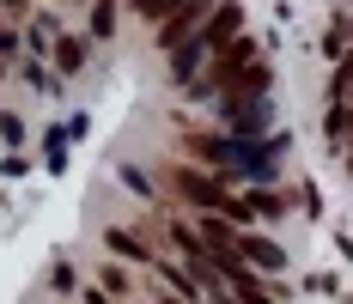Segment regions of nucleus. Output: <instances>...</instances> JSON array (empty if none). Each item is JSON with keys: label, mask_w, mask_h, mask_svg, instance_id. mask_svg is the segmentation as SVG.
Masks as SVG:
<instances>
[{"label": "nucleus", "mask_w": 353, "mask_h": 304, "mask_svg": "<svg viewBox=\"0 0 353 304\" xmlns=\"http://www.w3.org/2000/svg\"><path fill=\"white\" fill-rule=\"evenodd\" d=\"M201 304H238V298H232V292H225V286H219V274H213L208 286H201Z\"/></svg>", "instance_id": "obj_12"}, {"label": "nucleus", "mask_w": 353, "mask_h": 304, "mask_svg": "<svg viewBox=\"0 0 353 304\" xmlns=\"http://www.w3.org/2000/svg\"><path fill=\"white\" fill-rule=\"evenodd\" d=\"M134 6H141L146 19H152V25H159V19H165V12H171V6H183V0H134Z\"/></svg>", "instance_id": "obj_13"}, {"label": "nucleus", "mask_w": 353, "mask_h": 304, "mask_svg": "<svg viewBox=\"0 0 353 304\" xmlns=\"http://www.w3.org/2000/svg\"><path fill=\"white\" fill-rule=\"evenodd\" d=\"M232 256L250 262V268H262V274H281L286 268L281 243H268V237H256V232H238V237H232Z\"/></svg>", "instance_id": "obj_3"}, {"label": "nucleus", "mask_w": 353, "mask_h": 304, "mask_svg": "<svg viewBox=\"0 0 353 304\" xmlns=\"http://www.w3.org/2000/svg\"><path fill=\"white\" fill-rule=\"evenodd\" d=\"M55 61H61V73H79L85 68V37H61L55 43Z\"/></svg>", "instance_id": "obj_8"}, {"label": "nucleus", "mask_w": 353, "mask_h": 304, "mask_svg": "<svg viewBox=\"0 0 353 304\" xmlns=\"http://www.w3.org/2000/svg\"><path fill=\"white\" fill-rule=\"evenodd\" d=\"M104 243L116 250V256H128V262H152V243H141V237L128 232V225H110V232H104Z\"/></svg>", "instance_id": "obj_7"}, {"label": "nucleus", "mask_w": 353, "mask_h": 304, "mask_svg": "<svg viewBox=\"0 0 353 304\" xmlns=\"http://www.w3.org/2000/svg\"><path fill=\"white\" fill-rule=\"evenodd\" d=\"M85 304H110V292L104 286H85Z\"/></svg>", "instance_id": "obj_14"}, {"label": "nucleus", "mask_w": 353, "mask_h": 304, "mask_svg": "<svg viewBox=\"0 0 353 304\" xmlns=\"http://www.w3.org/2000/svg\"><path fill=\"white\" fill-rule=\"evenodd\" d=\"M12 49H19V43H12V37H6V31H0V55H12Z\"/></svg>", "instance_id": "obj_15"}, {"label": "nucleus", "mask_w": 353, "mask_h": 304, "mask_svg": "<svg viewBox=\"0 0 353 304\" xmlns=\"http://www.w3.org/2000/svg\"><path fill=\"white\" fill-rule=\"evenodd\" d=\"M152 274H159V280L171 286L176 298H201V280H195V274L183 268V262H165V256H152Z\"/></svg>", "instance_id": "obj_6"}, {"label": "nucleus", "mask_w": 353, "mask_h": 304, "mask_svg": "<svg viewBox=\"0 0 353 304\" xmlns=\"http://www.w3.org/2000/svg\"><path fill=\"white\" fill-rule=\"evenodd\" d=\"M201 19H208V0H183V6H171V12L159 19V49H176L183 37H195Z\"/></svg>", "instance_id": "obj_2"}, {"label": "nucleus", "mask_w": 353, "mask_h": 304, "mask_svg": "<svg viewBox=\"0 0 353 304\" xmlns=\"http://www.w3.org/2000/svg\"><path fill=\"white\" fill-rule=\"evenodd\" d=\"M0 6H12V12H19V6H25V0H0Z\"/></svg>", "instance_id": "obj_17"}, {"label": "nucleus", "mask_w": 353, "mask_h": 304, "mask_svg": "<svg viewBox=\"0 0 353 304\" xmlns=\"http://www.w3.org/2000/svg\"><path fill=\"white\" fill-rule=\"evenodd\" d=\"M98 286H104V292H134L128 268H110V262H104V274H98Z\"/></svg>", "instance_id": "obj_11"}, {"label": "nucleus", "mask_w": 353, "mask_h": 304, "mask_svg": "<svg viewBox=\"0 0 353 304\" xmlns=\"http://www.w3.org/2000/svg\"><path fill=\"white\" fill-rule=\"evenodd\" d=\"M92 37H116V0H98L92 6Z\"/></svg>", "instance_id": "obj_10"}, {"label": "nucleus", "mask_w": 353, "mask_h": 304, "mask_svg": "<svg viewBox=\"0 0 353 304\" xmlns=\"http://www.w3.org/2000/svg\"><path fill=\"white\" fill-rule=\"evenodd\" d=\"M165 183H171L189 207H201V213H213V207L225 201V183H219V176H201V170H189V165H171V170H165Z\"/></svg>", "instance_id": "obj_1"}, {"label": "nucleus", "mask_w": 353, "mask_h": 304, "mask_svg": "<svg viewBox=\"0 0 353 304\" xmlns=\"http://www.w3.org/2000/svg\"><path fill=\"white\" fill-rule=\"evenodd\" d=\"M329 103H347V110H353V61H341V68H335V85H329Z\"/></svg>", "instance_id": "obj_9"}, {"label": "nucleus", "mask_w": 353, "mask_h": 304, "mask_svg": "<svg viewBox=\"0 0 353 304\" xmlns=\"http://www.w3.org/2000/svg\"><path fill=\"white\" fill-rule=\"evenodd\" d=\"M225 110H232V122H238L244 134L268 128V116H274V103H268V98H225Z\"/></svg>", "instance_id": "obj_5"}, {"label": "nucleus", "mask_w": 353, "mask_h": 304, "mask_svg": "<svg viewBox=\"0 0 353 304\" xmlns=\"http://www.w3.org/2000/svg\"><path fill=\"white\" fill-rule=\"evenodd\" d=\"M238 25H244V12H238V6H232V0H219V6H213V19H201V49H219V43H232V37H238Z\"/></svg>", "instance_id": "obj_4"}, {"label": "nucleus", "mask_w": 353, "mask_h": 304, "mask_svg": "<svg viewBox=\"0 0 353 304\" xmlns=\"http://www.w3.org/2000/svg\"><path fill=\"white\" fill-rule=\"evenodd\" d=\"M159 304H201V298H176V292H171V298H159Z\"/></svg>", "instance_id": "obj_16"}]
</instances>
